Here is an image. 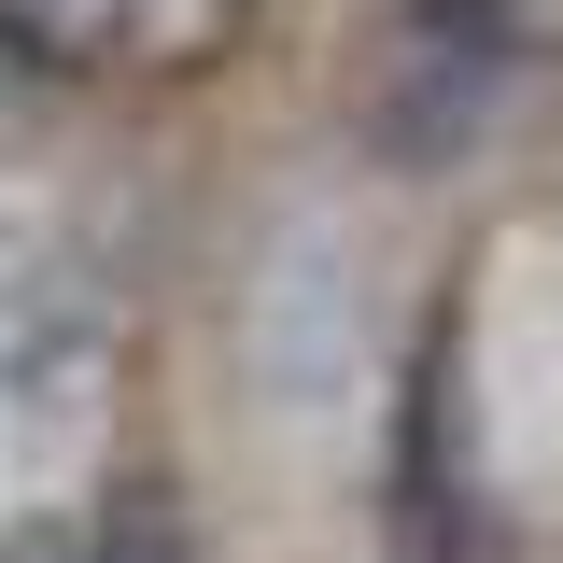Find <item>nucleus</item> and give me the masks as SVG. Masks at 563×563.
<instances>
[{"mask_svg": "<svg viewBox=\"0 0 563 563\" xmlns=\"http://www.w3.org/2000/svg\"><path fill=\"white\" fill-rule=\"evenodd\" d=\"M85 563H198V550H184V521H169L155 493H113V507L85 521Z\"/></svg>", "mask_w": 563, "mask_h": 563, "instance_id": "f257e3e1", "label": "nucleus"}, {"mask_svg": "<svg viewBox=\"0 0 563 563\" xmlns=\"http://www.w3.org/2000/svg\"><path fill=\"white\" fill-rule=\"evenodd\" d=\"M0 563H85V521H70V507H57V521H14Z\"/></svg>", "mask_w": 563, "mask_h": 563, "instance_id": "f03ea898", "label": "nucleus"}]
</instances>
